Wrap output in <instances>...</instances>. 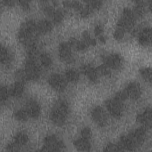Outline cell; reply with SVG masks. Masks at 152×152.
Returning a JSON list of instances; mask_svg holds the SVG:
<instances>
[{
  "label": "cell",
  "instance_id": "836d02e7",
  "mask_svg": "<svg viewBox=\"0 0 152 152\" xmlns=\"http://www.w3.org/2000/svg\"><path fill=\"white\" fill-rule=\"evenodd\" d=\"M126 33V32L123 29L116 27V28L113 33V37L116 40H121L124 37V36Z\"/></svg>",
  "mask_w": 152,
  "mask_h": 152
},
{
  "label": "cell",
  "instance_id": "f1b7e54d",
  "mask_svg": "<svg viewBox=\"0 0 152 152\" xmlns=\"http://www.w3.org/2000/svg\"><path fill=\"white\" fill-rule=\"evenodd\" d=\"M86 5L93 12L94 11L100 9L102 6V1H97V0L86 1Z\"/></svg>",
  "mask_w": 152,
  "mask_h": 152
},
{
  "label": "cell",
  "instance_id": "d6a6232c",
  "mask_svg": "<svg viewBox=\"0 0 152 152\" xmlns=\"http://www.w3.org/2000/svg\"><path fill=\"white\" fill-rule=\"evenodd\" d=\"M97 73L99 76H107L110 75V68H108L106 65L104 64L99 66L97 68H96Z\"/></svg>",
  "mask_w": 152,
  "mask_h": 152
},
{
  "label": "cell",
  "instance_id": "83f0119b",
  "mask_svg": "<svg viewBox=\"0 0 152 152\" xmlns=\"http://www.w3.org/2000/svg\"><path fill=\"white\" fill-rule=\"evenodd\" d=\"M142 78L147 82L151 83V69L150 67L142 68L140 70Z\"/></svg>",
  "mask_w": 152,
  "mask_h": 152
},
{
  "label": "cell",
  "instance_id": "6da1fadb",
  "mask_svg": "<svg viewBox=\"0 0 152 152\" xmlns=\"http://www.w3.org/2000/svg\"><path fill=\"white\" fill-rule=\"evenodd\" d=\"M39 35L37 23L31 20L23 23L18 33V39L27 48L37 45V38Z\"/></svg>",
  "mask_w": 152,
  "mask_h": 152
},
{
  "label": "cell",
  "instance_id": "ab89813d",
  "mask_svg": "<svg viewBox=\"0 0 152 152\" xmlns=\"http://www.w3.org/2000/svg\"><path fill=\"white\" fill-rule=\"evenodd\" d=\"M99 40H100L102 43H105L106 42V38L103 35L100 36V37H99Z\"/></svg>",
  "mask_w": 152,
  "mask_h": 152
},
{
  "label": "cell",
  "instance_id": "5bb4252c",
  "mask_svg": "<svg viewBox=\"0 0 152 152\" xmlns=\"http://www.w3.org/2000/svg\"><path fill=\"white\" fill-rule=\"evenodd\" d=\"M25 109L29 117L33 119L37 118L40 114V105L33 99H30L27 102Z\"/></svg>",
  "mask_w": 152,
  "mask_h": 152
},
{
  "label": "cell",
  "instance_id": "8992f818",
  "mask_svg": "<svg viewBox=\"0 0 152 152\" xmlns=\"http://www.w3.org/2000/svg\"><path fill=\"white\" fill-rule=\"evenodd\" d=\"M126 136L132 151H134L144 142L146 137V128L142 126L137 128Z\"/></svg>",
  "mask_w": 152,
  "mask_h": 152
},
{
  "label": "cell",
  "instance_id": "ba28073f",
  "mask_svg": "<svg viewBox=\"0 0 152 152\" xmlns=\"http://www.w3.org/2000/svg\"><path fill=\"white\" fill-rule=\"evenodd\" d=\"M103 64L110 69L118 70L122 68L124 60L123 57L118 53H110L103 56Z\"/></svg>",
  "mask_w": 152,
  "mask_h": 152
},
{
  "label": "cell",
  "instance_id": "5b68a950",
  "mask_svg": "<svg viewBox=\"0 0 152 152\" xmlns=\"http://www.w3.org/2000/svg\"><path fill=\"white\" fill-rule=\"evenodd\" d=\"M23 70L27 81H36L40 77V69L36 58L28 57Z\"/></svg>",
  "mask_w": 152,
  "mask_h": 152
},
{
  "label": "cell",
  "instance_id": "9a60e30c",
  "mask_svg": "<svg viewBox=\"0 0 152 152\" xmlns=\"http://www.w3.org/2000/svg\"><path fill=\"white\" fill-rule=\"evenodd\" d=\"M138 42L142 46H147L151 42V29L150 27L142 28L138 34Z\"/></svg>",
  "mask_w": 152,
  "mask_h": 152
},
{
  "label": "cell",
  "instance_id": "d590c367",
  "mask_svg": "<svg viewBox=\"0 0 152 152\" xmlns=\"http://www.w3.org/2000/svg\"><path fill=\"white\" fill-rule=\"evenodd\" d=\"M80 135L81 137L90 140L91 137V131L88 127L84 128L80 132Z\"/></svg>",
  "mask_w": 152,
  "mask_h": 152
},
{
  "label": "cell",
  "instance_id": "9c48e42d",
  "mask_svg": "<svg viewBox=\"0 0 152 152\" xmlns=\"http://www.w3.org/2000/svg\"><path fill=\"white\" fill-rule=\"evenodd\" d=\"M72 48L68 42H62L58 47L59 56L64 62L70 64L74 61L72 52Z\"/></svg>",
  "mask_w": 152,
  "mask_h": 152
},
{
  "label": "cell",
  "instance_id": "3957f363",
  "mask_svg": "<svg viewBox=\"0 0 152 152\" xmlns=\"http://www.w3.org/2000/svg\"><path fill=\"white\" fill-rule=\"evenodd\" d=\"M127 97L125 91L123 90L118 92L113 97L105 102L106 107L113 117L119 119L122 116L124 102Z\"/></svg>",
  "mask_w": 152,
  "mask_h": 152
},
{
  "label": "cell",
  "instance_id": "7c38bea8",
  "mask_svg": "<svg viewBox=\"0 0 152 152\" xmlns=\"http://www.w3.org/2000/svg\"><path fill=\"white\" fill-rule=\"evenodd\" d=\"M125 91L128 97L133 100H137L141 96L140 84L135 81L129 83L125 88Z\"/></svg>",
  "mask_w": 152,
  "mask_h": 152
},
{
  "label": "cell",
  "instance_id": "d6986e66",
  "mask_svg": "<svg viewBox=\"0 0 152 152\" xmlns=\"http://www.w3.org/2000/svg\"><path fill=\"white\" fill-rule=\"evenodd\" d=\"M37 28L39 34H45L52 30V24L49 20H42L37 23Z\"/></svg>",
  "mask_w": 152,
  "mask_h": 152
},
{
  "label": "cell",
  "instance_id": "484cf974",
  "mask_svg": "<svg viewBox=\"0 0 152 152\" xmlns=\"http://www.w3.org/2000/svg\"><path fill=\"white\" fill-rule=\"evenodd\" d=\"M39 59L41 65L45 68H49L52 64V59L51 58V56L48 53H41L39 56Z\"/></svg>",
  "mask_w": 152,
  "mask_h": 152
},
{
  "label": "cell",
  "instance_id": "f35d334b",
  "mask_svg": "<svg viewBox=\"0 0 152 152\" xmlns=\"http://www.w3.org/2000/svg\"><path fill=\"white\" fill-rule=\"evenodd\" d=\"M3 2L7 6H12L15 3L14 1H11V0H5V1H4Z\"/></svg>",
  "mask_w": 152,
  "mask_h": 152
},
{
  "label": "cell",
  "instance_id": "d4e9b609",
  "mask_svg": "<svg viewBox=\"0 0 152 152\" xmlns=\"http://www.w3.org/2000/svg\"><path fill=\"white\" fill-rule=\"evenodd\" d=\"M50 18L56 24H60L64 18V13L61 9H55L53 13L50 16Z\"/></svg>",
  "mask_w": 152,
  "mask_h": 152
},
{
  "label": "cell",
  "instance_id": "e0dca14e",
  "mask_svg": "<svg viewBox=\"0 0 152 152\" xmlns=\"http://www.w3.org/2000/svg\"><path fill=\"white\" fill-rule=\"evenodd\" d=\"M1 62L5 65H9L13 60L12 53L7 48L1 45Z\"/></svg>",
  "mask_w": 152,
  "mask_h": 152
},
{
  "label": "cell",
  "instance_id": "44dd1931",
  "mask_svg": "<svg viewBox=\"0 0 152 152\" xmlns=\"http://www.w3.org/2000/svg\"><path fill=\"white\" fill-rule=\"evenodd\" d=\"M134 10H132L136 18L142 17L146 12L147 3L143 1H137Z\"/></svg>",
  "mask_w": 152,
  "mask_h": 152
},
{
  "label": "cell",
  "instance_id": "8fae6325",
  "mask_svg": "<svg viewBox=\"0 0 152 152\" xmlns=\"http://www.w3.org/2000/svg\"><path fill=\"white\" fill-rule=\"evenodd\" d=\"M94 122L100 126H104L107 123V116L104 109L99 106L94 107L91 112Z\"/></svg>",
  "mask_w": 152,
  "mask_h": 152
},
{
  "label": "cell",
  "instance_id": "4dcf8cb0",
  "mask_svg": "<svg viewBox=\"0 0 152 152\" xmlns=\"http://www.w3.org/2000/svg\"><path fill=\"white\" fill-rule=\"evenodd\" d=\"M63 4L67 8H74V10L78 11H80L83 7V5H81L80 2L75 1H66L63 2Z\"/></svg>",
  "mask_w": 152,
  "mask_h": 152
},
{
  "label": "cell",
  "instance_id": "52a82bcc",
  "mask_svg": "<svg viewBox=\"0 0 152 152\" xmlns=\"http://www.w3.org/2000/svg\"><path fill=\"white\" fill-rule=\"evenodd\" d=\"M65 147L64 143L55 135L46 136L43 140V151H61Z\"/></svg>",
  "mask_w": 152,
  "mask_h": 152
},
{
  "label": "cell",
  "instance_id": "f546056e",
  "mask_svg": "<svg viewBox=\"0 0 152 152\" xmlns=\"http://www.w3.org/2000/svg\"><path fill=\"white\" fill-rule=\"evenodd\" d=\"M83 41L88 47L90 46H95L96 45V41L94 39L92 38L90 33L87 31H84L82 34Z\"/></svg>",
  "mask_w": 152,
  "mask_h": 152
},
{
  "label": "cell",
  "instance_id": "30bf717a",
  "mask_svg": "<svg viewBox=\"0 0 152 152\" xmlns=\"http://www.w3.org/2000/svg\"><path fill=\"white\" fill-rule=\"evenodd\" d=\"M48 83L54 90L58 91H64L67 84L65 77L59 74H53L48 78Z\"/></svg>",
  "mask_w": 152,
  "mask_h": 152
},
{
  "label": "cell",
  "instance_id": "603a6c76",
  "mask_svg": "<svg viewBox=\"0 0 152 152\" xmlns=\"http://www.w3.org/2000/svg\"><path fill=\"white\" fill-rule=\"evenodd\" d=\"M65 78L67 81L71 83H76L80 79L79 72L73 69H69L66 71Z\"/></svg>",
  "mask_w": 152,
  "mask_h": 152
},
{
  "label": "cell",
  "instance_id": "2e32d148",
  "mask_svg": "<svg viewBox=\"0 0 152 152\" xmlns=\"http://www.w3.org/2000/svg\"><path fill=\"white\" fill-rule=\"evenodd\" d=\"M81 72L87 77L88 80L93 83L97 81L99 75L97 73L96 69L90 64L83 65L81 68Z\"/></svg>",
  "mask_w": 152,
  "mask_h": 152
},
{
  "label": "cell",
  "instance_id": "1f68e13d",
  "mask_svg": "<svg viewBox=\"0 0 152 152\" xmlns=\"http://www.w3.org/2000/svg\"><path fill=\"white\" fill-rule=\"evenodd\" d=\"M10 96V89L6 86H1L0 88V100L1 103L7 101Z\"/></svg>",
  "mask_w": 152,
  "mask_h": 152
},
{
  "label": "cell",
  "instance_id": "8d00e7d4",
  "mask_svg": "<svg viewBox=\"0 0 152 152\" xmlns=\"http://www.w3.org/2000/svg\"><path fill=\"white\" fill-rule=\"evenodd\" d=\"M94 34L96 36L99 37L101 36H103V27L100 24H97L95 26L94 30Z\"/></svg>",
  "mask_w": 152,
  "mask_h": 152
},
{
  "label": "cell",
  "instance_id": "e575fe53",
  "mask_svg": "<svg viewBox=\"0 0 152 152\" xmlns=\"http://www.w3.org/2000/svg\"><path fill=\"white\" fill-rule=\"evenodd\" d=\"M104 151H121L118 144L113 143H109L104 148Z\"/></svg>",
  "mask_w": 152,
  "mask_h": 152
},
{
  "label": "cell",
  "instance_id": "74e56055",
  "mask_svg": "<svg viewBox=\"0 0 152 152\" xmlns=\"http://www.w3.org/2000/svg\"><path fill=\"white\" fill-rule=\"evenodd\" d=\"M18 2L24 11H28L30 9L29 1H19Z\"/></svg>",
  "mask_w": 152,
  "mask_h": 152
},
{
  "label": "cell",
  "instance_id": "4fadbf2b",
  "mask_svg": "<svg viewBox=\"0 0 152 152\" xmlns=\"http://www.w3.org/2000/svg\"><path fill=\"white\" fill-rule=\"evenodd\" d=\"M137 121L143 125L146 128H151L152 123V114L150 107H147L137 116Z\"/></svg>",
  "mask_w": 152,
  "mask_h": 152
},
{
  "label": "cell",
  "instance_id": "277c9868",
  "mask_svg": "<svg viewBox=\"0 0 152 152\" xmlns=\"http://www.w3.org/2000/svg\"><path fill=\"white\" fill-rule=\"evenodd\" d=\"M137 18L132 10L125 8L123 10L120 19L117 23V27L125 30L126 32L133 29Z\"/></svg>",
  "mask_w": 152,
  "mask_h": 152
},
{
  "label": "cell",
  "instance_id": "4316f807",
  "mask_svg": "<svg viewBox=\"0 0 152 152\" xmlns=\"http://www.w3.org/2000/svg\"><path fill=\"white\" fill-rule=\"evenodd\" d=\"M14 117L18 121L25 122L27 121L29 116L25 109H21L15 112V113H14Z\"/></svg>",
  "mask_w": 152,
  "mask_h": 152
},
{
  "label": "cell",
  "instance_id": "ffe728a7",
  "mask_svg": "<svg viewBox=\"0 0 152 152\" xmlns=\"http://www.w3.org/2000/svg\"><path fill=\"white\" fill-rule=\"evenodd\" d=\"M24 91V83L20 81L14 83L10 88V96L14 97H19L22 96Z\"/></svg>",
  "mask_w": 152,
  "mask_h": 152
},
{
  "label": "cell",
  "instance_id": "ac0fdd59",
  "mask_svg": "<svg viewBox=\"0 0 152 152\" xmlns=\"http://www.w3.org/2000/svg\"><path fill=\"white\" fill-rule=\"evenodd\" d=\"M90 140L80 137L74 141V145L78 151H89L91 148Z\"/></svg>",
  "mask_w": 152,
  "mask_h": 152
},
{
  "label": "cell",
  "instance_id": "cb8c5ba5",
  "mask_svg": "<svg viewBox=\"0 0 152 152\" xmlns=\"http://www.w3.org/2000/svg\"><path fill=\"white\" fill-rule=\"evenodd\" d=\"M28 141V137L27 135L24 132H21L16 134L14 138L13 142L20 148V147L26 144Z\"/></svg>",
  "mask_w": 152,
  "mask_h": 152
},
{
  "label": "cell",
  "instance_id": "7402d4cb",
  "mask_svg": "<svg viewBox=\"0 0 152 152\" xmlns=\"http://www.w3.org/2000/svg\"><path fill=\"white\" fill-rule=\"evenodd\" d=\"M68 43L72 49L78 51H84L88 48L87 45L83 40L80 41L74 37L71 38Z\"/></svg>",
  "mask_w": 152,
  "mask_h": 152
},
{
  "label": "cell",
  "instance_id": "7a4b0ae2",
  "mask_svg": "<svg viewBox=\"0 0 152 152\" xmlns=\"http://www.w3.org/2000/svg\"><path fill=\"white\" fill-rule=\"evenodd\" d=\"M69 112V105L67 101L59 99L55 102L51 109L50 119L55 125L62 126L65 123Z\"/></svg>",
  "mask_w": 152,
  "mask_h": 152
}]
</instances>
